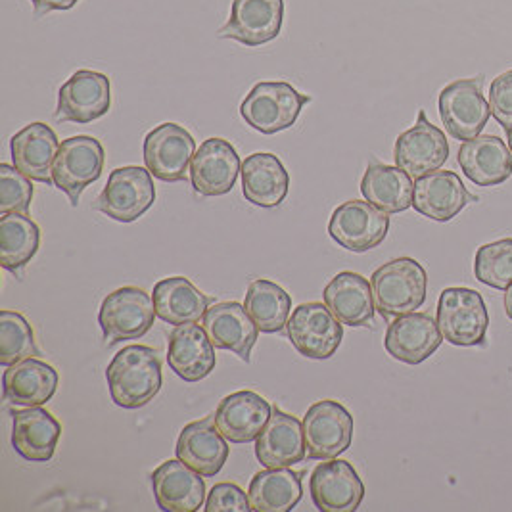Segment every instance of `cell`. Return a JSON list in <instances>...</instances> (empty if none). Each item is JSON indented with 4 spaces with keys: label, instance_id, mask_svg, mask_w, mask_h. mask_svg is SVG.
<instances>
[{
    "label": "cell",
    "instance_id": "cell-1",
    "mask_svg": "<svg viewBox=\"0 0 512 512\" xmlns=\"http://www.w3.org/2000/svg\"><path fill=\"white\" fill-rule=\"evenodd\" d=\"M110 396L121 409L148 405L162 390V361L158 351L133 344L117 351L106 369Z\"/></svg>",
    "mask_w": 512,
    "mask_h": 512
},
{
    "label": "cell",
    "instance_id": "cell-2",
    "mask_svg": "<svg viewBox=\"0 0 512 512\" xmlns=\"http://www.w3.org/2000/svg\"><path fill=\"white\" fill-rule=\"evenodd\" d=\"M376 311L386 319L415 313L426 302L428 275L413 257H397L380 265L371 277Z\"/></svg>",
    "mask_w": 512,
    "mask_h": 512
},
{
    "label": "cell",
    "instance_id": "cell-3",
    "mask_svg": "<svg viewBox=\"0 0 512 512\" xmlns=\"http://www.w3.org/2000/svg\"><path fill=\"white\" fill-rule=\"evenodd\" d=\"M313 98L286 81H261L240 104V116L261 135H277L296 125L303 106Z\"/></svg>",
    "mask_w": 512,
    "mask_h": 512
},
{
    "label": "cell",
    "instance_id": "cell-4",
    "mask_svg": "<svg viewBox=\"0 0 512 512\" xmlns=\"http://www.w3.org/2000/svg\"><path fill=\"white\" fill-rule=\"evenodd\" d=\"M436 321L443 340L453 346H482L488 334V307L480 292L472 288H445L440 294Z\"/></svg>",
    "mask_w": 512,
    "mask_h": 512
},
{
    "label": "cell",
    "instance_id": "cell-5",
    "mask_svg": "<svg viewBox=\"0 0 512 512\" xmlns=\"http://www.w3.org/2000/svg\"><path fill=\"white\" fill-rule=\"evenodd\" d=\"M156 202V187L148 167H117L94 202V210L117 223H133Z\"/></svg>",
    "mask_w": 512,
    "mask_h": 512
},
{
    "label": "cell",
    "instance_id": "cell-6",
    "mask_svg": "<svg viewBox=\"0 0 512 512\" xmlns=\"http://www.w3.org/2000/svg\"><path fill=\"white\" fill-rule=\"evenodd\" d=\"M154 300L139 286H123L104 298L98 325L108 344L144 338L156 319Z\"/></svg>",
    "mask_w": 512,
    "mask_h": 512
},
{
    "label": "cell",
    "instance_id": "cell-7",
    "mask_svg": "<svg viewBox=\"0 0 512 512\" xmlns=\"http://www.w3.org/2000/svg\"><path fill=\"white\" fill-rule=\"evenodd\" d=\"M104 160V146L94 137L77 135L62 140L52 165V181L70 198L71 208H77L81 192L100 179Z\"/></svg>",
    "mask_w": 512,
    "mask_h": 512
},
{
    "label": "cell",
    "instance_id": "cell-8",
    "mask_svg": "<svg viewBox=\"0 0 512 512\" xmlns=\"http://www.w3.org/2000/svg\"><path fill=\"white\" fill-rule=\"evenodd\" d=\"M438 108L449 137L461 142L480 137L491 116L484 96V77L449 83L440 93Z\"/></svg>",
    "mask_w": 512,
    "mask_h": 512
},
{
    "label": "cell",
    "instance_id": "cell-9",
    "mask_svg": "<svg viewBox=\"0 0 512 512\" xmlns=\"http://www.w3.org/2000/svg\"><path fill=\"white\" fill-rule=\"evenodd\" d=\"M303 438L307 459L326 461L340 457L353 442V417L340 401H317L303 417Z\"/></svg>",
    "mask_w": 512,
    "mask_h": 512
},
{
    "label": "cell",
    "instance_id": "cell-10",
    "mask_svg": "<svg viewBox=\"0 0 512 512\" xmlns=\"http://www.w3.org/2000/svg\"><path fill=\"white\" fill-rule=\"evenodd\" d=\"M390 231V213L378 210L367 200H350L332 211L328 234L353 254L378 248Z\"/></svg>",
    "mask_w": 512,
    "mask_h": 512
},
{
    "label": "cell",
    "instance_id": "cell-11",
    "mask_svg": "<svg viewBox=\"0 0 512 512\" xmlns=\"http://www.w3.org/2000/svg\"><path fill=\"white\" fill-rule=\"evenodd\" d=\"M288 340L307 359H330L344 340V325L332 315L325 303L309 302L298 305L288 323Z\"/></svg>",
    "mask_w": 512,
    "mask_h": 512
},
{
    "label": "cell",
    "instance_id": "cell-12",
    "mask_svg": "<svg viewBox=\"0 0 512 512\" xmlns=\"http://www.w3.org/2000/svg\"><path fill=\"white\" fill-rule=\"evenodd\" d=\"M196 140L179 123H162L144 137V165L163 183L187 179L190 163L196 154Z\"/></svg>",
    "mask_w": 512,
    "mask_h": 512
},
{
    "label": "cell",
    "instance_id": "cell-13",
    "mask_svg": "<svg viewBox=\"0 0 512 512\" xmlns=\"http://www.w3.org/2000/svg\"><path fill=\"white\" fill-rule=\"evenodd\" d=\"M112 106V85L108 75L77 70L58 91L54 119L60 123L87 125L106 116Z\"/></svg>",
    "mask_w": 512,
    "mask_h": 512
},
{
    "label": "cell",
    "instance_id": "cell-14",
    "mask_svg": "<svg viewBox=\"0 0 512 512\" xmlns=\"http://www.w3.org/2000/svg\"><path fill=\"white\" fill-rule=\"evenodd\" d=\"M313 505L321 512H355L365 499V484L348 461L326 459L309 478Z\"/></svg>",
    "mask_w": 512,
    "mask_h": 512
},
{
    "label": "cell",
    "instance_id": "cell-15",
    "mask_svg": "<svg viewBox=\"0 0 512 512\" xmlns=\"http://www.w3.org/2000/svg\"><path fill=\"white\" fill-rule=\"evenodd\" d=\"M282 22L284 0H233L229 20L217 31V37L257 48L279 37Z\"/></svg>",
    "mask_w": 512,
    "mask_h": 512
},
{
    "label": "cell",
    "instance_id": "cell-16",
    "mask_svg": "<svg viewBox=\"0 0 512 512\" xmlns=\"http://www.w3.org/2000/svg\"><path fill=\"white\" fill-rule=\"evenodd\" d=\"M394 160L397 167L407 171L415 181L440 171L449 160L447 137L440 127L428 121L424 110H419L417 123L397 137Z\"/></svg>",
    "mask_w": 512,
    "mask_h": 512
},
{
    "label": "cell",
    "instance_id": "cell-17",
    "mask_svg": "<svg viewBox=\"0 0 512 512\" xmlns=\"http://www.w3.org/2000/svg\"><path fill=\"white\" fill-rule=\"evenodd\" d=\"M242 163L233 144L211 137L200 144L190 163V185L200 196H225L233 190Z\"/></svg>",
    "mask_w": 512,
    "mask_h": 512
},
{
    "label": "cell",
    "instance_id": "cell-18",
    "mask_svg": "<svg viewBox=\"0 0 512 512\" xmlns=\"http://www.w3.org/2000/svg\"><path fill=\"white\" fill-rule=\"evenodd\" d=\"M438 321L428 313H407L396 317L386 330L384 348L388 355L405 365H420L442 346Z\"/></svg>",
    "mask_w": 512,
    "mask_h": 512
},
{
    "label": "cell",
    "instance_id": "cell-19",
    "mask_svg": "<svg viewBox=\"0 0 512 512\" xmlns=\"http://www.w3.org/2000/svg\"><path fill=\"white\" fill-rule=\"evenodd\" d=\"M273 415V407L265 397L252 390H240L223 397L215 411V424L227 442H256Z\"/></svg>",
    "mask_w": 512,
    "mask_h": 512
},
{
    "label": "cell",
    "instance_id": "cell-20",
    "mask_svg": "<svg viewBox=\"0 0 512 512\" xmlns=\"http://www.w3.org/2000/svg\"><path fill=\"white\" fill-rule=\"evenodd\" d=\"M152 491L165 512H198L204 507L206 482L181 459H169L152 472Z\"/></svg>",
    "mask_w": 512,
    "mask_h": 512
},
{
    "label": "cell",
    "instance_id": "cell-21",
    "mask_svg": "<svg viewBox=\"0 0 512 512\" xmlns=\"http://www.w3.org/2000/svg\"><path fill=\"white\" fill-rule=\"evenodd\" d=\"M202 326L217 350L233 351L244 363L252 361L259 328L242 303H213L202 319Z\"/></svg>",
    "mask_w": 512,
    "mask_h": 512
},
{
    "label": "cell",
    "instance_id": "cell-22",
    "mask_svg": "<svg viewBox=\"0 0 512 512\" xmlns=\"http://www.w3.org/2000/svg\"><path fill=\"white\" fill-rule=\"evenodd\" d=\"M470 202H478V198L466 190L455 171H434L415 181L413 208L426 219L447 223Z\"/></svg>",
    "mask_w": 512,
    "mask_h": 512
},
{
    "label": "cell",
    "instance_id": "cell-23",
    "mask_svg": "<svg viewBox=\"0 0 512 512\" xmlns=\"http://www.w3.org/2000/svg\"><path fill=\"white\" fill-rule=\"evenodd\" d=\"M213 348L204 326L196 323L175 326L167 342L169 369L185 382H200L208 378L217 365Z\"/></svg>",
    "mask_w": 512,
    "mask_h": 512
},
{
    "label": "cell",
    "instance_id": "cell-24",
    "mask_svg": "<svg viewBox=\"0 0 512 512\" xmlns=\"http://www.w3.org/2000/svg\"><path fill=\"white\" fill-rule=\"evenodd\" d=\"M62 424L43 407L12 413V447L29 463H48L60 442Z\"/></svg>",
    "mask_w": 512,
    "mask_h": 512
},
{
    "label": "cell",
    "instance_id": "cell-25",
    "mask_svg": "<svg viewBox=\"0 0 512 512\" xmlns=\"http://www.w3.org/2000/svg\"><path fill=\"white\" fill-rule=\"evenodd\" d=\"M256 457L265 468H288L307 457L303 422L273 407V415L256 440Z\"/></svg>",
    "mask_w": 512,
    "mask_h": 512
},
{
    "label": "cell",
    "instance_id": "cell-26",
    "mask_svg": "<svg viewBox=\"0 0 512 512\" xmlns=\"http://www.w3.org/2000/svg\"><path fill=\"white\" fill-rule=\"evenodd\" d=\"M175 453L185 465L200 472L204 478H211L227 463L231 447L219 432L215 417H206L190 422L181 430Z\"/></svg>",
    "mask_w": 512,
    "mask_h": 512
},
{
    "label": "cell",
    "instance_id": "cell-27",
    "mask_svg": "<svg viewBox=\"0 0 512 512\" xmlns=\"http://www.w3.org/2000/svg\"><path fill=\"white\" fill-rule=\"evenodd\" d=\"M58 148H60V140L52 131V127L43 121L25 125L22 131H18L10 139V154H12L14 167L22 171L31 181L45 183L52 187H54L52 165L56 160Z\"/></svg>",
    "mask_w": 512,
    "mask_h": 512
},
{
    "label": "cell",
    "instance_id": "cell-28",
    "mask_svg": "<svg viewBox=\"0 0 512 512\" xmlns=\"http://www.w3.org/2000/svg\"><path fill=\"white\" fill-rule=\"evenodd\" d=\"M457 160L466 177L478 187H499L512 177V152L507 142L495 135L466 140Z\"/></svg>",
    "mask_w": 512,
    "mask_h": 512
},
{
    "label": "cell",
    "instance_id": "cell-29",
    "mask_svg": "<svg viewBox=\"0 0 512 512\" xmlns=\"http://www.w3.org/2000/svg\"><path fill=\"white\" fill-rule=\"evenodd\" d=\"M325 305L342 325L371 326L376 313L373 284L359 273L342 271L326 284Z\"/></svg>",
    "mask_w": 512,
    "mask_h": 512
},
{
    "label": "cell",
    "instance_id": "cell-30",
    "mask_svg": "<svg viewBox=\"0 0 512 512\" xmlns=\"http://www.w3.org/2000/svg\"><path fill=\"white\" fill-rule=\"evenodd\" d=\"M242 194L246 202L257 208L273 210L286 200L290 190V175L271 152H256L242 162Z\"/></svg>",
    "mask_w": 512,
    "mask_h": 512
},
{
    "label": "cell",
    "instance_id": "cell-31",
    "mask_svg": "<svg viewBox=\"0 0 512 512\" xmlns=\"http://www.w3.org/2000/svg\"><path fill=\"white\" fill-rule=\"evenodd\" d=\"M58 384V371L37 357L14 363L2 374L4 399L16 407L45 405L56 394Z\"/></svg>",
    "mask_w": 512,
    "mask_h": 512
},
{
    "label": "cell",
    "instance_id": "cell-32",
    "mask_svg": "<svg viewBox=\"0 0 512 512\" xmlns=\"http://www.w3.org/2000/svg\"><path fill=\"white\" fill-rule=\"evenodd\" d=\"M152 300L158 319L173 326L198 323L204 319L211 303V296L198 290L187 277H169L156 282Z\"/></svg>",
    "mask_w": 512,
    "mask_h": 512
},
{
    "label": "cell",
    "instance_id": "cell-33",
    "mask_svg": "<svg viewBox=\"0 0 512 512\" xmlns=\"http://www.w3.org/2000/svg\"><path fill=\"white\" fill-rule=\"evenodd\" d=\"M361 194L378 210L394 215L413 206L415 183L413 177L397 165L371 162L361 181Z\"/></svg>",
    "mask_w": 512,
    "mask_h": 512
},
{
    "label": "cell",
    "instance_id": "cell-34",
    "mask_svg": "<svg viewBox=\"0 0 512 512\" xmlns=\"http://www.w3.org/2000/svg\"><path fill=\"white\" fill-rule=\"evenodd\" d=\"M252 511L290 512L302 501V472L288 468H265L250 482Z\"/></svg>",
    "mask_w": 512,
    "mask_h": 512
},
{
    "label": "cell",
    "instance_id": "cell-35",
    "mask_svg": "<svg viewBox=\"0 0 512 512\" xmlns=\"http://www.w3.org/2000/svg\"><path fill=\"white\" fill-rule=\"evenodd\" d=\"M41 229L25 213L0 217V261L6 271L20 273L39 252Z\"/></svg>",
    "mask_w": 512,
    "mask_h": 512
},
{
    "label": "cell",
    "instance_id": "cell-36",
    "mask_svg": "<svg viewBox=\"0 0 512 512\" xmlns=\"http://www.w3.org/2000/svg\"><path fill=\"white\" fill-rule=\"evenodd\" d=\"M244 307L259 332L275 334L286 328L292 315V298L277 282L257 279L248 286Z\"/></svg>",
    "mask_w": 512,
    "mask_h": 512
},
{
    "label": "cell",
    "instance_id": "cell-37",
    "mask_svg": "<svg viewBox=\"0 0 512 512\" xmlns=\"http://www.w3.org/2000/svg\"><path fill=\"white\" fill-rule=\"evenodd\" d=\"M35 332L22 313L2 309L0 311V365L10 367L25 359L37 357Z\"/></svg>",
    "mask_w": 512,
    "mask_h": 512
},
{
    "label": "cell",
    "instance_id": "cell-38",
    "mask_svg": "<svg viewBox=\"0 0 512 512\" xmlns=\"http://www.w3.org/2000/svg\"><path fill=\"white\" fill-rule=\"evenodd\" d=\"M474 275L495 290H507L512 284V238L478 248L474 257Z\"/></svg>",
    "mask_w": 512,
    "mask_h": 512
},
{
    "label": "cell",
    "instance_id": "cell-39",
    "mask_svg": "<svg viewBox=\"0 0 512 512\" xmlns=\"http://www.w3.org/2000/svg\"><path fill=\"white\" fill-rule=\"evenodd\" d=\"M33 185L14 165L0 163V215L29 213L33 202Z\"/></svg>",
    "mask_w": 512,
    "mask_h": 512
},
{
    "label": "cell",
    "instance_id": "cell-40",
    "mask_svg": "<svg viewBox=\"0 0 512 512\" xmlns=\"http://www.w3.org/2000/svg\"><path fill=\"white\" fill-rule=\"evenodd\" d=\"M204 511L250 512L252 511V503H250V497L246 495V491L240 486L231 484V482H223V484H215L211 488Z\"/></svg>",
    "mask_w": 512,
    "mask_h": 512
},
{
    "label": "cell",
    "instance_id": "cell-41",
    "mask_svg": "<svg viewBox=\"0 0 512 512\" xmlns=\"http://www.w3.org/2000/svg\"><path fill=\"white\" fill-rule=\"evenodd\" d=\"M489 110L505 131L512 129V70L501 73L489 87Z\"/></svg>",
    "mask_w": 512,
    "mask_h": 512
},
{
    "label": "cell",
    "instance_id": "cell-42",
    "mask_svg": "<svg viewBox=\"0 0 512 512\" xmlns=\"http://www.w3.org/2000/svg\"><path fill=\"white\" fill-rule=\"evenodd\" d=\"M79 0H31L35 16L43 18L50 12H60V10H71Z\"/></svg>",
    "mask_w": 512,
    "mask_h": 512
},
{
    "label": "cell",
    "instance_id": "cell-43",
    "mask_svg": "<svg viewBox=\"0 0 512 512\" xmlns=\"http://www.w3.org/2000/svg\"><path fill=\"white\" fill-rule=\"evenodd\" d=\"M505 313L512 321V284L505 290Z\"/></svg>",
    "mask_w": 512,
    "mask_h": 512
},
{
    "label": "cell",
    "instance_id": "cell-44",
    "mask_svg": "<svg viewBox=\"0 0 512 512\" xmlns=\"http://www.w3.org/2000/svg\"><path fill=\"white\" fill-rule=\"evenodd\" d=\"M507 139H509V146H511V152H512V129H511V131H507Z\"/></svg>",
    "mask_w": 512,
    "mask_h": 512
}]
</instances>
